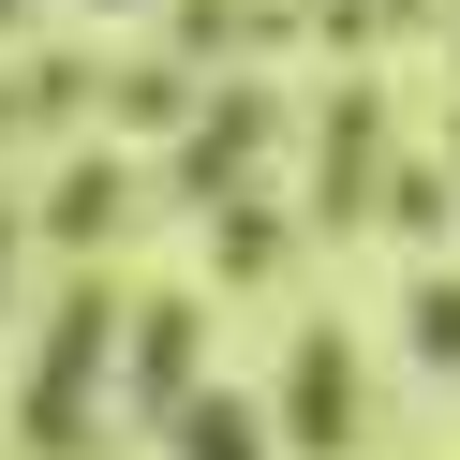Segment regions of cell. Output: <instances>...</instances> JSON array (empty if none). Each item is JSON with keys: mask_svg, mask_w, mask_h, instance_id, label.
<instances>
[{"mask_svg": "<svg viewBox=\"0 0 460 460\" xmlns=\"http://www.w3.org/2000/svg\"><path fill=\"white\" fill-rule=\"evenodd\" d=\"M119 312H134L119 268H60V282H45L31 357H15V386H0L15 460H90L104 446V416H119Z\"/></svg>", "mask_w": 460, "mask_h": 460, "instance_id": "obj_1", "label": "cell"}, {"mask_svg": "<svg viewBox=\"0 0 460 460\" xmlns=\"http://www.w3.org/2000/svg\"><path fill=\"white\" fill-rule=\"evenodd\" d=\"M268 149H282V90L268 75H208V90H193V119L164 134V208H238V193H268Z\"/></svg>", "mask_w": 460, "mask_h": 460, "instance_id": "obj_2", "label": "cell"}, {"mask_svg": "<svg viewBox=\"0 0 460 460\" xmlns=\"http://www.w3.org/2000/svg\"><path fill=\"white\" fill-rule=\"evenodd\" d=\"M282 460H357L371 446V371H357V327L341 312H297L282 327V386L252 401Z\"/></svg>", "mask_w": 460, "mask_h": 460, "instance_id": "obj_3", "label": "cell"}, {"mask_svg": "<svg viewBox=\"0 0 460 460\" xmlns=\"http://www.w3.org/2000/svg\"><path fill=\"white\" fill-rule=\"evenodd\" d=\"M208 386H223V357H208V297H193V282H149V297L119 312V416H134V430H179Z\"/></svg>", "mask_w": 460, "mask_h": 460, "instance_id": "obj_4", "label": "cell"}, {"mask_svg": "<svg viewBox=\"0 0 460 460\" xmlns=\"http://www.w3.org/2000/svg\"><path fill=\"white\" fill-rule=\"evenodd\" d=\"M134 223H149V179H134V149H60V179L31 193V252H60V268H119Z\"/></svg>", "mask_w": 460, "mask_h": 460, "instance_id": "obj_5", "label": "cell"}, {"mask_svg": "<svg viewBox=\"0 0 460 460\" xmlns=\"http://www.w3.org/2000/svg\"><path fill=\"white\" fill-rule=\"evenodd\" d=\"M386 164H401L386 90H371V75H341V90L312 104V238H357L371 193H386Z\"/></svg>", "mask_w": 460, "mask_h": 460, "instance_id": "obj_6", "label": "cell"}, {"mask_svg": "<svg viewBox=\"0 0 460 460\" xmlns=\"http://www.w3.org/2000/svg\"><path fill=\"white\" fill-rule=\"evenodd\" d=\"M282 268H297V208H282V193H238V208H208V282H223V297H268Z\"/></svg>", "mask_w": 460, "mask_h": 460, "instance_id": "obj_7", "label": "cell"}, {"mask_svg": "<svg viewBox=\"0 0 460 460\" xmlns=\"http://www.w3.org/2000/svg\"><path fill=\"white\" fill-rule=\"evenodd\" d=\"M371 223H386L416 268H446V238H460V193H446V164H430V149H401V164H386V193H371Z\"/></svg>", "mask_w": 460, "mask_h": 460, "instance_id": "obj_8", "label": "cell"}, {"mask_svg": "<svg viewBox=\"0 0 460 460\" xmlns=\"http://www.w3.org/2000/svg\"><path fill=\"white\" fill-rule=\"evenodd\" d=\"M179 119H193V75L164 60V45L104 60V149H119V134H179Z\"/></svg>", "mask_w": 460, "mask_h": 460, "instance_id": "obj_9", "label": "cell"}, {"mask_svg": "<svg viewBox=\"0 0 460 460\" xmlns=\"http://www.w3.org/2000/svg\"><path fill=\"white\" fill-rule=\"evenodd\" d=\"M401 341H416L430 386H460V268H416V282H401Z\"/></svg>", "mask_w": 460, "mask_h": 460, "instance_id": "obj_10", "label": "cell"}, {"mask_svg": "<svg viewBox=\"0 0 460 460\" xmlns=\"http://www.w3.org/2000/svg\"><path fill=\"white\" fill-rule=\"evenodd\" d=\"M164 446H179V460H282V446H268V416H252V386H208L179 430H164Z\"/></svg>", "mask_w": 460, "mask_h": 460, "instance_id": "obj_11", "label": "cell"}, {"mask_svg": "<svg viewBox=\"0 0 460 460\" xmlns=\"http://www.w3.org/2000/svg\"><path fill=\"white\" fill-rule=\"evenodd\" d=\"M15 268H31V193H0V312H15Z\"/></svg>", "mask_w": 460, "mask_h": 460, "instance_id": "obj_12", "label": "cell"}, {"mask_svg": "<svg viewBox=\"0 0 460 460\" xmlns=\"http://www.w3.org/2000/svg\"><path fill=\"white\" fill-rule=\"evenodd\" d=\"M357 15H371V45H386V31H446L460 0H357Z\"/></svg>", "mask_w": 460, "mask_h": 460, "instance_id": "obj_13", "label": "cell"}, {"mask_svg": "<svg viewBox=\"0 0 460 460\" xmlns=\"http://www.w3.org/2000/svg\"><path fill=\"white\" fill-rule=\"evenodd\" d=\"M0 60H31V0H0Z\"/></svg>", "mask_w": 460, "mask_h": 460, "instance_id": "obj_14", "label": "cell"}, {"mask_svg": "<svg viewBox=\"0 0 460 460\" xmlns=\"http://www.w3.org/2000/svg\"><path fill=\"white\" fill-rule=\"evenodd\" d=\"M15 134H31V119H15V60H0V149H15Z\"/></svg>", "mask_w": 460, "mask_h": 460, "instance_id": "obj_15", "label": "cell"}, {"mask_svg": "<svg viewBox=\"0 0 460 460\" xmlns=\"http://www.w3.org/2000/svg\"><path fill=\"white\" fill-rule=\"evenodd\" d=\"M430 164H446V193H460V104H446V149H430Z\"/></svg>", "mask_w": 460, "mask_h": 460, "instance_id": "obj_16", "label": "cell"}, {"mask_svg": "<svg viewBox=\"0 0 460 460\" xmlns=\"http://www.w3.org/2000/svg\"><path fill=\"white\" fill-rule=\"evenodd\" d=\"M75 15H134V0H75Z\"/></svg>", "mask_w": 460, "mask_h": 460, "instance_id": "obj_17", "label": "cell"}, {"mask_svg": "<svg viewBox=\"0 0 460 460\" xmlns=\"http://www.w3.org/2000/svg\"><path fill=\"white\" fill-rule=\"evenodd\" d=\"M446 60H460V15H446Z\"/></svg>", "mask_w": 460, "mask_h": 460, "instance_id": "obj_18", "label": "cell"}]
</instances>
